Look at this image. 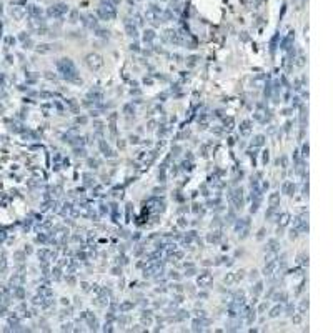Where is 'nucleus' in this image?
Returning <instances> with one entry per match:
<instances>
[{"instance_id":"4468645a","label":"nucleus","mask_w":333,"mask_h":333,"mask_svg":"<svg viewBox=\"0 0 333 333\" xmlns=\"http://www.w3.org/2000/svg\"><path fill=\"white\" fill-rule=\"evenodd\" d=\"M263 142H265V137H263V135H257V137H255V142H253V145L260 147V145H263Z\"/></svg>"},{"instance_id":"a211bd4d","label":"nucleus","mask_w":333,"mask_h":333,"mask_svg":"<svg viewBox=\"0 0 333 333\" xmlns=\"http://www.w3.org/2000/svg\"><path fill=\"white\" fill-rule=\"evenodd\" d=\"M153 37H155V35H153V32H152V30H147V32H145V37H143V38H145V42H150Z\"/></svg>"},{"instance_id":"20e7f679","label":"nucleus","mask_w":333,"mask_h":333,"mask_svg":"<svg viewBox=\"0 0 333 333\" xmlns=\"http://www.w3.org/2000/svg\"><path fill=\"white\" fill-rule=\"evenodd\" d=\"M212 282H213V277H212V275H210L208 272L202 273L200 277H198V280H197L198 287H202V288H208L210 285H212Z\"/></svg>"},{"instance_id":"dca6fc26","label":"nucleus","mask_w":333,"mask_h":333,"mask_svg":"<svg viewBox=\"0 0 333 333\" xmlns=\"http://www.w3.org/2000/svg\"><path fill=\"white\" fill-rule=\"evenodd\" d=\"M307 308H308V300H302V303H300V313H302V315L305 313Z\"/></svg>"},{"instance_id":"9b49d317","label":"nucleus","mask_w":333,"mask_h":333,"mask_svg":"<svg viewBox=\"0 0 333 333\" xmlns=\"http://www.w3.org/2000/svg\"><path fill=\"white\" fill-rule=\"evenodd\" d=\"M220 238H221V233H220V231H212V233L208 235V242H213V243L220 242Z\"/></svg>"},{"instance_id":"39448f33","label":"nucleus","mask_w":333,"mask_h":333,"mask_svg":"<svg viewBox=\"0 0 333 333\" xmlns=\"http://www.w3.org/2000/svg\"><path fill=\"white\" fill-rule=\"evenodd\" d=\"M67 10H69V8H67L64 3H59V5L49 8V15H52V17H60L62 13H65Z\"/></svg>"},{"instance_id":"ddd939ff","label":"nucleus","mask_w":333,"mask_h":333,"mask_svg":"<svg viewBox=\"0 0 333 333\" xmlns=\"http://www.w3.org/2000/svg\"><path fill=\"white\" fill-rule=\"evenodd\" d=\"M280 313H282V307H280V305H277V307H273L272 310H270V313H268V315L272 316V318H275V316H278Z\"/></svg>"},{"instance_id":"412c9836","label":"nucleus","mask_w":333,"mask_h":333,"mask_svg":"<svg viewBox=\"0 0 333 333\" xmlns=\"http://www.w3.org/2000/svg\"><path fill=\"white\" fill-rule=\"evenodd\" d=\"M303 157H308V143L307 145H303V153H302Z\"/></svg>"},{"instance_id":"7ed1b4c3","label":"nucleus","mask_w":333,"mask_h":333,"mask_svg":"<svg viewBox=\"0 0 333 333\" xmlns=\"http://www.w3.org/2000/svg\"><path fill=\"white\" fill-rule=\"evenodd\" d=\"M230 200H231V203L235 205V208H242V205H243V193H242V188H236L233 193L230 195Z\"/></svg>"},{"instance_id":"f3484780","label":"nucleus","mask_w":333,"mask_h":333,"mask_svg":"<svg viewBox=\"0 0 333 333\" xmlns=\"http://www.w3.org/2000/svg\"><path fill=\"white\" fill-rule=\"evenodd\" d=\"M298 263L300 265H308V255L305 257V255H300V257H298Z\"/></svg>"},{"instance_id":"423d86ee","label":"nucleus","mask_w":333,"mask_h":333,"mask_svg":"<svg viewBox=\"0 0 333 333\" xmlns=\"http://www.w3.org/2000/svg\"><path fill=\"white\" fill-rule=\"evenodd\" d=\"M288 221H290V215L288 213H282V216H278V233L288 225Z\"/></svg>"},{"instance_id":"2eb2a0df","label":"nucleus","mask_w":333,"mask_h":333,"mask_svg":"<svg viewBox=\"0 0 333 333\" xmlns=\"http://www.w3.org/2000/svg\"><path fill=\"white\" fill-rule=\"evenodd\" d=\"M262 288H263V283H262V282H258L257 285H255V288H253L252 292L255 293V295H258V293H262Z\"/></svg>"},{"instance_id":"6e6552de","label":"nucleus","mask_w":333,"mask_h":333,"mask_svg":"<svg viewBox=\"0 0 333 333\" xmlns=\"http://www.w3.org/2000/svg\"><path fill=\"white\" fill-rule=\"evenodd\" d=\"M250 123L248 120H245V122L242 123V127H240V132H242V135H250V130H252V127H250Z\"/></svg>"},{"instance_id":"1a4fd4ad","label":"nucleus","mask_w":333,"mask_h":333,"mask_svg":"<svg viewBox=\"0 0 333 333\" xmlns=\"http://www.w3.org/2000/svg\"><path fill=\"white\" fill-rule=\"evenodd\" d=\"M283 192H285L287 195H290V197H292V195H293V192H295V185H293V183H290V182H287V183L283 185Z\"/></svg>"},{"instance_id":"f8f14e48","label":"nucleus","mask_w":333,"mask_h":333,"mask_svg":"<svg viewBox=\"0 0 333 333\" xmlns=\"http://www.w3.org/2000/svg\"><path fill=\"white\" fill-rule=\"evenodd\" d=\"M267 245H268V247H267L268 252H277V250H278V242H277V240H268Z\"/></svg>"},{"instance_id":"0eeeda50","label":"nucleus","mask_w":333,"mask_h":333,"mask_svg":"<svg viewBox=\"0 0 333 333\" xmlns=\"http://www.w3.org/2000/svg\"><path fill=\"white\" fill-rule=\"evenodd\" d=\"M54 50V45H50V43H42V45L37 47V52L38 54H49V52Z\"/></svg>"},{"instance_id":"aec40b11","label":"nucleus","mask_w":333,"mask_h":333,"mask_svg":"<svg viewBox=\"0 0 333 333\" xmlns=\"http://www.w3.org/2000/svg\"><path fill=\"white\" fill-rule=\"evenodd\" d=\"M293 310H295V307H293V305H288V307H287V315H292Z\"/></svg>"},{"instance_id":"f257e3e1","label":"nucleus","mask_w":333,"mask_h":333,"mask_svg":"<svg viewBox=\"0 0 333 333\" xmlns=\"http://www.w3.org/2000/svg\"><path fill=\"white\" fill-rule=\"evenodd\" d=\"M57 67H59L60 74H62V77H64L65 80L75 82V83H82V80L78 78V75H77V69H75L74 62H72L70 59L59 60V62H57Z\"/></svg>"},{"instance_id":"9d476101","label":"nucleus","mask_w":333,"mask_h":333,"mask_svg":"<svg viewBox=\"0 0 333 333\" xmlns=\"http://www.w3.org/2000/svg\"><path fill=\"white\" fill-rule=\"evenodd\" d=\"M268 200H270V207H273V208H275V207H277V203L280 202V193H277V192H275V193L270 195Z\"/></svg>"},{"instance_id":"f03ea898","label":"nucleus","mask_w":333,"mask_h":333,"mask_svg":"<svg viewBox=\"0 0 333 333\" xmlns=\"http://www.w3.org/2000/svg\"><path fill=\"white\" fill-rule=\"evenodd\" d=\"M85 62L88 65V69L92 70H98L100 67H103V59L98 54H88L85 57Z\"/></svg>"},{"instance_id":"6ab92c4d","label":"nucleus","mask_w":333,"mask_h":333,"mask_svg":"<svg viewBox=\"0 0 333 333\" xmlns=\"http://www.w3.org/2000/svg\"><path fill=\"white\" fill-rule=\"evenodd\" d=\"M130 308H133V303H123V305L120 307V310H122V312H127V310H130Z\"/></svg>"}]
</instances>
